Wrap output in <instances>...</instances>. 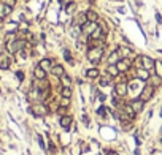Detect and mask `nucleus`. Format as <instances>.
<instances>
[{
  "label": "nucleus",
  "instance_id": "1",
  "mask_svg": "<svg viewBox=\"0 0 162 155\" xmlns=\"http://www.w3.org/2000/svg\"><path fill=\"white\" fill-rule=\"evenodd\" d=\"M102 56H103V44L102 46H89L87 49V59L91 63H99L102 60Z\"/></svg>",
  "mask_w": 162,
  "mask_h": 155
},
{
  "label": "nucleus",
  "instance_id": "2",
  "mask_svg": "<svg viewBox=\"0 0 162 155\" xmlns=\"http://www.w3.org/2000/svg\"><path fill=\"white\" fill-rule=\"evenodd\" d=\"M26 40H21V38H14V40H10L7 41V51L10 54H16V52H21L22 49L26 48Z\"/></svg>",
  "mask_w": 162,
  "mask_h": 155
},
{
  "label": "nucleus",
  "instance_id": "3",
  "mask_svg": "<svg viewBox=\"0 0 162 155\" xmlns=\"http://www.w3.org/2000/svg\"><path fill=\"white\" fill-rule=\"evenodd\" d=\"M30 111H32V114L37 116V117H44L46 114L50 112L48 106H46L44 103H37V105H34V106L30 108Z\"/></svg>",
  "mask_w": 162,
  "mask_h": 155
},
{
  "label": "nucleus",
  "instance_id": "4",
  "mask_svg": "<svg viewBox=\"0 0 162 155\" xmlns=\"http://www.w3.org/2000/svg\"><path fill=\"white\" fill-rule=\"evenodd\" d=\"M154 90H156V87L154 86H151V84H148V86H145L143 87V90H142V93H140V100H143L145 103L146 101H149L151 98H153V95H154Z\"/></svg>",
  "mask_w": 162,
  "mask_h": 155
},
{
  "label": "nucleus",
  "instance_id": "5",
  "mask_svg": "<svg viewBox=\"0 0 162 155\" xmlns=\"http://www.w3.org/2000/svg\"><path fill=\"white\" fill-rule=\"evenodd\" d=\"M140 63H142V68L151 71V70H154V63H156V60H153V59L148 57V56H142V57H140Z\"/></svg>",
  "mask_w": 162,
  "mask_h": 155
},
{
  "label": "nucleus",
  "instance_id": "6",
  "mask_svg": "<svg viewBox=\"0 0 162 155\" xmlns=\"http://www.w3.org/2000/svg\"><path fill=\"white\" fill-rule=\"evenodd\" d=\"M97 27H99V25H97V22H91V21H87V22L83 25V27H81V33L89 37V35H91L92 32H94Z\"/></svg>",
  "mask_w": 162,
  "mask_h": 155
},
{
  "label": "nucleus",
  "instance_id": "7",
  "mask_svg": "<svg viewBox=\"0 0 162 155\" xmlns=\"http://www.w3.org/2000/svg\"><path fill=\"white\" fill-rule=\"evenodd\" d=\"M129 105H130V108L138 114V112H142V111H143V108H145V101H143V100H140V98H135V100H132V101L129 103Z\"/></svg>",
  "mask_w": 162,
  "mask_h": 155
},
{
  "label": "nucleus",
  "instance_id": "8",
  "mask_svg": "<svg viewBox=\"0 0 162 155\" xmlns=\"http://www.w3.org/2000/svg\"><path fill=\"white\" fill-rule=\"evenodd\" d=\"M10 65H11L10 56L5 54V52H2V54H0V70H8Z\"/></svg>",
  "mask_w": 162,
  "mask_h": 155
},
{
  "label": "nucleus",
  "instance_id": "9",
  "mask_svg": "<svg viewBox=\"0 0 162 155\" xmlns=\"http://www.w3.org/2000/svg\"><path fill=\"white\" fill-rule=\"evenodd\" d=\"M127 82H118L116 86H114V92H116L118 97H126L127 95Z\"/></svg>",
  "mask_w": 162,
  "mask_h": 155
},
{
  "label": "nucleus",
  "instance_id": "10",
  "mask_svg": "<svg viewBox=\"0 0 162 155\" xmlns=\"http://www.w3.org/2000/svg\"><path fill=\"white\" fill-rule=\"evenodd\" d=\"M89 38H91L92 41H100V40H103V38H105V30H103V29H100V27H97L94 32H92V33L89 35Z\"/></svg>",
  "mask_w": 162,
  "mask_h": 155
},
{
  "label": "nucleus",
  "instance_id": "11",
  "mask_svg": "<svg viewBox=\"0 0 162 155\" xmlns=\"http://www.w3.org/2000/svg\"><path fill=\"white\" fill-rule=\"evenodd\" d=\"M130 65H132V62H130L129 59H121V60L116 63V67H118L119 73H126V71H129Z\"/></svg>",
  "mask_w": 162,
  "mask_h": 155
},
{
  "label": "nucleus",
  "instance_id": "12",
  "mask_svg": "<svg viewBox=\"0 0 162 155\" xmlns=\"http://www.w3.org/2000/svg\"><path fill=\"white\" fill-rule=\"evenodd\" d=\"M38 67H40V68H43L46 73H48V71H51V70H53V67H54V65H53V60H51V59H41V60L38 62Z\"/></svg>",
  "mask_w": 162,
  "mask_h": 155
},
{
  "label": "nucleus",
  "instance_id": "13",
  "mask_svg": "<svg viewBox=\"0 0 162 155\" xmlns=\"http://www.w3.org/2000/svg\"><path fill=\"white\" fill-rule=\"evenodd\" d=\"M72 122H73L72 116H62V117H60V120H59V123H60V127L64 128V130H70Z\"/></svg>",
  "mask_w": 162,
  "mask_h": 155
},
{
  "label": "nucleus",
  "instance_id": "14",
  "mask_svg": "<svg viewBox=\"0 0 162 155\" xmlns=\"http://www.w3.org/2000/svg\"><path fill=\"white\" fill-rule=\"evenodd\" d=\"M11 11H13V8H11V7H8V5H5V3L2 2V3H0V21L5 19L7 16H10V14H11Z\"/></svg>",
  "mask_w": 162,
  "mask_h": 155
},
{
  "label": "nucleus",
  "instance_id": "15",
  "mask_svg": "<svg viewBox=\"0 0 162 155\" xmlns=\"http://www.w3.org/2000/svg\"><path fill=\"white\" fill-rule=\"evenodd\" d=\"M34 78H35V79H38V81H43V79H46V71L37 65L35 70H34Z\"/></svg>",
  "mask_w": 162,
  "mask_h": 155
},
{
  "label": "nucleus",
  "instance_id": "16",
  "mask_svg": "<svg viewBox=\"0 0 162 155\" xmlns=\"http://www.w3.org/2000/svg\"><path fill=\"white\" fill-rule=\"evenodd\" d=\"M87 22V16H86V13H80L78 16H76V21H75V24L78 25V27L81 29L83 27V25Z\"/></svg>",
  "mask_w": 162,
  "mask_h": 155
},
{
  "label": "nucleus",
  "instance_id": "17",
  "mask_svg": "<svg viewBox=\"0 0 162 155\" xmlns=\"http://www.w3.org/2000/svg\"><path fill=\"white\" fill-rule=\"evenodd\" d=\"M51 73H53L54 76H57V78H62V76L65 74V70H64L62 65H54L53 70H51Z\"/></svg>",
  "mask_w": 162,
  "mask_h": 155
},
{
  "label": "nucleus",
  "instance_id": "18",
  "mask_svg": "<svg viewBox=\"0 0 162 155\" xmlns=\"http://www.w3.org/2000/svg\"><path fill=\"white\" fill-rule=\"evenodd\" d=\"M137 76H138V79H142V81H148L149 79V71L145 70V68H140L137 71Z\"/></svg>",
  "mask_w": 162,
  "mask_h": 155
},
{
  "label": "nucleus",
  "instance_id": "19",
  "mask_svg": "<svg viewBox=\"0 0 162 155\" xmlns=\"http://www.w3.org/2000/svg\"><path fill=\"white\" fill-rule=\"evenodd\" d=\"M107 73H108V76H110V78H116V76L119 74V70H118V67H116V65H108Z\"/></svg>",
  "mask_w": 162,
  "mask_h": 155
},
{
  "label": "nucleus",
  "instance_id": "20",
  "mask_svg": "<svg viewBox=\"0 0 162 155\" xmlns=\"http://www.w3.org/2000/svg\"><path fill=\"white\" fill-rule=\"evenodd\" d=\"M86 16H87V21H91V22H97V21H99V14H97L94 10H87V11H86Z\"/></svg>",
  "mask_w": 162,
  "mask_h": 155
},
{
  "label": "nucleus",
  "instance_id": "21",
  "mask_svg": "<svg viewBox=\"0 0 162 155\" xmlns=\"http://www.w3.org/2000/svg\"><path fill=\"white\" fill-rule=\"evenodd\" d=\"M86 76H87V78H91V79H96V78H99V76H100V71H99L97 68H89V70L86 71Z\"/></svg>",
  "mask_w": 162,
  "mask_h": 155
},
{
  "label": "nucleus",
  "instance_id": "22",
  "mask_svg": "<svg viewBox=\"0 0 162 155\" xmlns=\"http://www.w3.org/2000/svg\"><path fill=\"white\" fill-rule=\"evenodd\" d=\"M154 74L162 78V60H156V63H154Z\"/></svg>",
  "mask_w": 162,
  "mask_h": 155
},
{
  "label": "nucleus",
  "instance_id": "23",
  "mask_svg": "<svg viewBox=\"0 0 162 155\" xmlns=\"http://www.w3.org/2000/svg\"><path fill=\"white\" fill-rule=\"evenodd\" d=\"M60 97L70 98V97H72V89H70V87H62V89H60Z\"/></svg>",
  "mask_w": 162,
  "mask_h": 155
},
{
  "label": "nucleus",
  "instance_id": "24",
  "mask_svg": "<svg viewBox=\"0 0 162 155\" xmlns=\"http://www.w3.org/2000/svg\"><path fill=\"white\" fill-rule=\"evenodd\" d=\"M60 81H62L64 87H70V86H72V79H70V76H67V74H64V76L60 78Z\"/></svg>",
  "mask_w": 162,
  "mask_h": 155
},
{
  "label": "nucleus",
  "instance_id": "25",
  "mask_svg": "<svg viewBox=\"0 0 162 155\" xmlns=\"http://www.w3.org/2000/svg\"><path fill=\"white\" fill-rule=\"evenodd\" d=\"M118 52H119V56H123V59H127L129 54H130V49H127V48H119Z\"/></svg>",
  "mask_w": 162,
  "mask_h": 155
},
{
  "label": "nucleus",
  "instance_id": "26",
  "mask_svg": "<svg viewBox=\"0 0 162 155\" xmlns=\"http://www.w3.org/2000/svg\"><path fill=\"white\" fill-rule=\"evenodd\" d=\"M75 10H76V5H75V2H70V3H67V7H65V11H67V13H70V14H72Z\"/></svg>",
  "mask_w": 162,
  "mask_h": 155
},
{
  "label": "nucleus",
  "instance_id": "27",
  "mask_svg": "<svg viewBox=\"0 0 162 155\" xmlns=\"http://www.w3.org/2000/svg\"><path fill=\"white\" fill-rule=\"evenodd\" d=\"M160 79H162V78H159L157 74H154V76L151 78V81H153V84H151V86H154V87L160 86Z\"/></svg>",
  "mask_w": 162,
  "mask_h": 155
},
{
  "label": "nucleus",
  "instance_id": "28",
  "mask_svg": "<svg viewBox=\"0 0 162 155\" xmlns=\"http://www.w3.org/2000/svg\"><path fill=\"white\" fill-rule=\"evenodd\" d=\"M97 114H99L102 119H105V117H107V108H105V106H100V108L97 109Z\"/></svg>",
  "mask_w": 162,
  "mask_h": 155
},
{
  "label": "nucleus",
  "instance_id": "29",
  "mask_svg": "<svg viewBox=\"0 0 162 155\" xmlns=\"http://www.w3.org/2000/svg\"><path fill=\"white\" fill-rule=\"evenodd\" d=\"M64 56H65V60H67L68 63H73V59H72L70 51H68V49H65V51H64Z\"/></svg>",
  "mask_w": 162,
  "mask_h": 155
},
{
  "label": "nucleus",
  "instance_id": "30",
  "mask_svg": "<svg viewBox=\"0 0 162 155\" xmlns=\"http://www.w3.org/2000/svg\"><path fill=\"white\" fill-rule=\"evenodd\" d=\"M110 84H111L110 78H100V86H110Z\"/></svg>",
  "mask_w": 162,
  "mask_h": 155
},
{
  "label": "nucleus",
  "instance_id": "31",
  "mask_svg": "<svg viewBox=\"0 0 162 155\" xmlns=\"http://www.w3.org/2000/svg\"><path fill=\"white\" fill-rule=\"evenodd\" d=\"M65 112H67V106H59V108H57V114H59L60 117H62V116H67Z\"/></svg>",
  "mask_w": 162,
  "mask_h": 155
},
{
  "label": "nucleus",
  "instance_id": "32",
  "mask_svg": "<svg viewBox=\"0 0 162 155\" xmlns=\"http://www.w3.org/2000/svg\"><path fill=\"white\" fill-rule=\"evenodd\" d=\"M70 105V98H60V106H68Z\"/></svg>",
  "mask_w": 162,
  "mask_h": 155
},
{
  "label": "nucleus",
  "instance_id": "33",
  "mask_svg": "<svg viewBox=\"0 0 162 155\" xmlns=\"http://www.w3.org/2000/svg\"><path fill=\"white\" fill-rule=\"evenodd\" d=\"M3 3H5V5H8V7H11V8H13V7H14V5H16V0H3Z\"/></svg>",
  "mask_w": 162,
  "mask_h": 155
},
{
  "label": "nucleus",
  "instance_id": "34",
  "mask_svg": "<svg viewBox=\"0 0 162 155\" xmlns=\"http://www.w3.org/2000/svg\"><path fill=\"white\" fill-rule=\"evenodd\" d=\"M16 76L19 78V79H21V81H22V79H24V73H22V71H18V73H16Z\"/></svg>",
  "mask_w": 162,
  "mask_h": 155
},
{
  "label": "nucleus",
  "instance_id": "35",
  "mask_svg": "<svg viewBox=\"0 0 162 155\" xmlns=\"http://www.w3.org/2000/svg\"><path fill=\"white\" fill-rule=\"evenodd\" d=\"M83 122H84L86 125H89V117H87V116H83Z\"/></svg>",
  "mask_w": 162,
  "mask_h": 155
},
{
  "label": "nucleus",
  "instance_id": "36",
  "mask_svg": "<svg viewBox=\"0 0 162 155\" xmlns=\"http://www.w3.org/2000/svg\"><path fill=\"white\" fill-rule=\"evenodd\" d=\"M97 98H99L100 101H103V100H105V95H103V93H99V95H97Z\"/></svg>",
  "mask_w": 162,
  "mask_h": 155
},
{
  "label": "nucleus",
  "instance_id": "37",
  "mask_svg": "<svg viewBox=\"0 0 162 155\" xmlns=\"http://www.w3.org/2000/svg\"><path fill=\"white\" fill-rule=\"evenodd\" d=\"M89 2H94V0H89Z\"/></svg>",
  "mask_w": 162,
  "mask_h": 155
}]
</instances>
